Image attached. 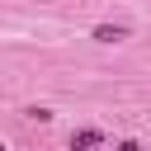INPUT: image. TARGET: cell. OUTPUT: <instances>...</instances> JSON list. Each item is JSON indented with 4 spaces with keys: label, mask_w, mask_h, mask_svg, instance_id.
Listing matches in <instances>:
<instances>
[{
    "label": "cell",
    "mask_w": 151,
    "mask_h": 151,
    "mask_svg": "<svg viewBox=\"0 0 151 151\" xmlns=\"http://www.w3.org/2000/svg\"><path fill=\"white\" fill-rule=\"evenodd\" d=\"M99 142H104V132H99V127H80V132L71 137V151H94Z\"/></svg>",
    "instance_id": "1"
},
{
    "label": "cell",
    "mask_w": 151,
    "mask_h": 151,
    "mask_svg": "<svg viewBox=\"0 0 151 151\" xmlns=\"http://www.w3.org/2000/svg\"><path fill=\"white\" fill-rule=\"evenodd\" d=\"M127 38V24H99L94 28V42H123Z\"/></svg>",
    "instance_id": "2"
},
{
    "label": "cell",
    "mask_w": 151,
    "mask_h": 151,
    "mask_svg": "<svg viewBox=\"0 0 151 151\" xmlns=\"http://www.w3.org/2000/svg\"><path fill=\"white\" fill-rule=\"evenodd\" d=\"M118 151H142V146H137V142H123V146H118Z\"/></svg>",
    "instance_id": "3"
}]
</instances>
